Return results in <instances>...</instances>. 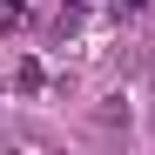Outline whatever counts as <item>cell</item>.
Returning <instances> with one entry per match:
<instances>
[]
</instances>
